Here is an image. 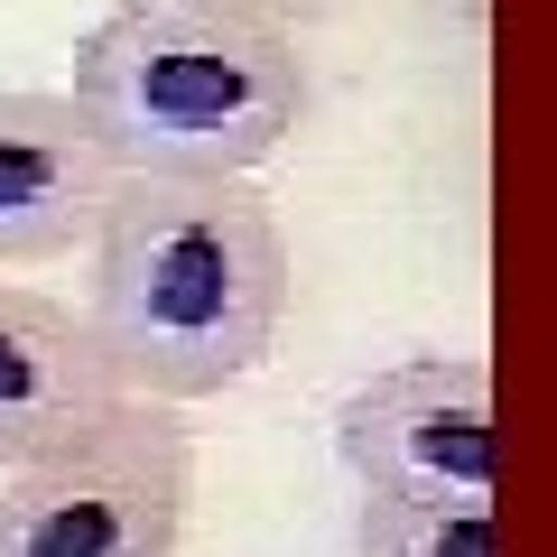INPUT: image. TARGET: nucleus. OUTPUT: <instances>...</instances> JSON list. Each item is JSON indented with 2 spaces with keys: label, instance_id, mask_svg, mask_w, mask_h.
<instances>
[{
  "label": "nucleus",
  "instance_id": "obj_7",
  "mask_svg": "<svg viewBox=\"0 0 557 557\" xmlns=\"http://www.w3.org/2000/svg\"><path fill=\"white\" fill-rule=\"evenodd\" d=\"M354 557H493V493H354Z\"/></svg>",
  "mask_w": 557,
  "mask_h": 557
},
{
  "label": "nucleus",
  "instance_id": "obj_8",
  "mask_svg": "<svg viewBox=\"0 0 557 557\" xmlns=\"http://www.w3.org/2000/svg\"><path fill=\"white\" fill-rule=\"evenodd\" d=\"M233 10H251V20H270V28H317V20H335V10H354V0H233Z\"/></svg>",
  "mask_w": 557,
  "mask_h": 557
},
{
  "label": "nucleus",
  "instance_id": "obj_3",
  "mask_svg": "<svg viewBox=\"0 0 557 557\" xmlns=\"http://www.w3.org/2000/svg\"><path fill=\"white\" fill-rule=\"evenodd\" d=\"M196 511V437L168 399H131L75 437L0 474V557H177Z\"/></svg>",
  "mask_w": 557,
  "mask_h": 557
},
{
  "label": "nucleus",
  "instance_id": "obj_1",
  "mask_svg": "<svg viewBox=\"0 0 557 557\" xmlns=\"http://www.w3.org/2000/svg\"><path fill=\"white\" fill-rule=\"evenodd\" d=\"M84 251V317L121 391L168 409L251 381L298 298L288 223L251 177H121Z\"/></svg>",
  "mask_w": 557,
  "mask_h": 557
},
{
  "label": "nucleus",
  "instance_id": "obj_6",
  "mask_svg": "<svg viewBox=\"0 0 557 557\" xmlns=\"http://www.w3.org/2000/svg\"><path fill=\"white\" fill-rule=\"evenodd\" d=\"M112 186L121 168L102 159L75 94H38V84L0 94V270H47L84 251Z\"/></svg>",
  "mask_w": 557,
  "mask_h": 557
},
{
  "label": "nucleus",
  "instance_id": "obj_5",
  "mask_svg": "<svg viewBox=\"0 0 557 557\" xmlns=\"http://www.w3.org/2000/svg\"><path fill=\"white\" fill-rule=\"evenodd\" d=\"M112 409H131V391H121L94 317L47 298V288L0 278V474L65 456Z\"/></svg>",
  "mask_w": 557,
  "mask_h": 557
},
{
  "label": "nucleus",
  "instance_id": "obj_2",
  "mask_svg": "<svg viewBox=\"0 0 557 557\" xmlns=\"http://www.w3.org/2000/svg\"><path fill=\"white\" fill-rule=\"evenodd\" d=\"M65 94L121 177H251L307 121V57L233 0H121L75 38Z\"/></svg>",
  "mask_w": 557,
  "mask_h": 557
},
{
  "label": "nucleus",
  "instance_id": "obj_4",
  "mask_svg": "<svg viewBox=\"0 0 557 557\" xmlns=\"http://www.w3.org/2000/svg\"><path fill=\"white\" fill-rule=\"evenodd\" d=\"M335 456L354 493H493V372L474 354H418L335 399Z\"/></svg>",
  "mask_w": 557,
  "mask_h": 557
}]
</instances>
